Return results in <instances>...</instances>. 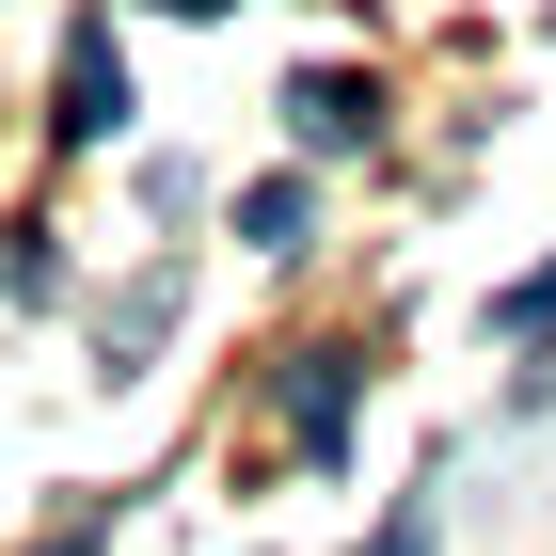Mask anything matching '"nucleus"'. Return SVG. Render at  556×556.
<instances>
[{
    "label": "nucleus",
    "instance_id": "nucleus-1",
    "mask_svg": "<svg viewBox=\"0 0 556 556\" xmlns=\"http://www.w3.org/2000/svg\"><path fill=\"white\" fill-rule=\"evenodd\" d=\"M48 128H64V143H112V128H128V64H112L96 16H80V48H64V112H48Z\"/></svg>",
    "mask_w": 556,
    "mask_h": 556
},
{
    "label": "nucleus",
    "instance_id": "nucleus-2",
    "mask_svg": "<svg viewBox=\"0 0 556 556\" xmlns=\"http://www.w3.org/2000/svg\"><path fill=\"white\" fill-rule=\"evenodd\" d=\"M287 128H302V143H366V128H382V96L350 80V64H318V80H287Z\"/></svg>",
    "mask_w": 556,
    "mask_h": 556
},
{
    "label": "nucleus",
    "instance_id": "nucleus-3",
    "mask_svg": "<svg viewBox=\"0 0 556 556\" xmlns=\"http://www.w3.org/2000/svg\"><path fill=\"white\" fill-rule=\"evenodd\" d=\"M287 429H302V462H334V445H350V366H334V350H302V382H287Z\"/></svg>",
    "mask_w": 556,
    "mask_h": 556
},
{
    "label": "nucleus",
    "instance_id": "nucleus-5",
    "mask_svg": "<svg viewBox=\"0 0 556 556\" xmlns=\"http://www.w3.org/2000/svg\"><path fill=\"white\" fill-rule=\"evenodd\" d=\"M382 556H429V509H397V525H382Z\"/></svg>",
    "mask_w": 556,
    "mask_h": 556
},
{
    "label": "nucleus",
    "instance_id": "nucleus-6",
    "mask_svg": "<svg viewBox=\"0 0 556 556\" xmlns=\"http://www.w3.org/2000/svg\"><path fill=\"white\" fill-rule=\"evenodd\" d=\"M160 16H223V0H160Z\"/></svg>",
    "mask_w": 556,
    "mask_h": 556
},
{
    "label": "nucleus",
    "instance_id": "nucleus-4",
    "mask_svg": "<svg viewBox=\"0 0 556 556\" xmlns=\"http://www.w3.org/2000/svg\"><path fill=\"white\" fill-rule=\"evenodd\" d=\"M302 223H318V207H302V175H270V191H239V239H255V255H302Z\"/></svg>",
    "mask_w": 556,
    "mask_h": 556
}]
</instances>
